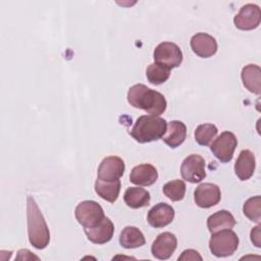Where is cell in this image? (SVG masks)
Listing matches in <instances>:
<instances>
[{
  "mask_svg": "<svg viewBox=\"0 0 261 261\" xmlns=\"http://www.w3.org/2000/svg\"><path fill=\"white\" fill-rule=\"evenodd\" d=\"M127 102L135 108L143 109L150 115L159 116L167 106L165 97L143 84H136L128 89Z\"/></svg>",
  "mask_w": 261,
  "mask_h": 261,
  "instance_id": "cell-1",
  "label": "cell"
},
{
  "mask_svg": "<svg viewBox=\"0 0 261 261\" xmlns=\"http://www.w3.org/2000/svg\"><path fill=\"white\" fill-rule=\"evenodd\" d=\"M27 218L31 245L39 250L46 248L50 242V231L41 210L31 196L27 198Z\"/></svg>",
  "mask_w": 261,
  "mask_h": 261,
  "instance_id": "cell-2",
  "label": "cell"
},
{
  "mask_svg": "<svg viewBox=\"0 0 261 261\" xmlns=\"http://www.w3.org/2000/svg\"><path fill=\"white\" fill-rule=\"evenodd\" d=\"M166 127L167 123L164 118L154 115H142L136 120L129 133L137 142L143 144L161 139L166 132Z\"/></svg>",
  "mask_w": 261,
  "mask_h": 261,
  "instance_id": "cell-3",
  "label": "cell"
},
{
  "mask_svg": "<svg viewBox=\"0 0 261 261\" xmlns=\"http://www.w3.org/2000/svg\"><path fill=\"white\" fill-rule=\"evenodd\" d=\"M239 247V237L231 229H222L213 232L209 240V249L216 257L232 255Z\"/></svg>",
  "mask_w": 261,
  "mask_h": 261,
  "instance_id": "cell-4",
  "label": "cell"
},
{
  "mask_svg": "<svg viewBox=\"0 0 261 261\" xmlns=\"http://www.w3.org/2000/svg\"><path fill=\"white\" fill-rule=\"evenodd\" d=\"M77 222L86 227H94L98 225L105 217L103 208L100 204L92 200H86L77 204L74 210Z\"/></svg>",
  "mask_w": 261,
  "mask_h": 261,
  "instance_id": "cell-5",
  "label": "cell"
},
{
  "mask_svg": "<svg viewBox=\"0 0 261 261\" xmlns=\"http://www.w3.org/2000/svg\"><path fill=\"white\" fill-rule=\"evenodd\" d=\"M237 146L238 140L234 134L231 132H223L210 145V150L220 162L226 163L232 159Z\"/></svg>",
  "mask_w": 261,
  "mask_h": 261,
  "instance_id": "cell-6",
  "label": "cell"
},
{
  "mask_svg": "<svg viewBox=\"0 0 261 261\" xmlns=\"http://www.w3.org/2000/svg\"><path fill=\"white\" fill-rule=\"evenodd\" d=\"M153 58L156 63L163 64L171 69L180 65L182 61V52L176 44L171 42H162L155 48Z\"/></svg>",
  "mask_w": 261,
  "mask_h": 261,
  "instance_id": "cell-7",
  "label": "cell"
},
{
  "mask_svg": "<svg viewBox=\"0 0 261 261\" xmlns=\"http://www.w3.org/2000/svg\"><path fill=\"white\" fill-rule=\"evenodd\" d=\"M180 174L189 182L202 181L206 177L204 158L198 154H191L186 157L180 166Z\"/></svg>",
  "mask_w": 261,
  "mask_h": 261,
  "instance_id": "cell-8",
  "label": "cell"
},
{
  "mask_svg": "<svg viewBox=\"0 0 261 261\" xmlns=\"http://www.w3.org/2000/svg\"><path fill=\"white\" fill-rule=\"evenodd\" d=\"M261 11L256 4H246L241 7L238 14L233 17V23L236 28L242 31H251L260 24Z\"/></svg>",
  "mask_w": 261,
  "mask_h": 261,
  "instance_id": "cell-9",
  "label": "cell"
},
{
  "mask_svg": "<svg viewBox=\"0 0 261 261\" xmlns=\"http://www.w3.org/2000/svg\"><path fill=\"white\" fill-rule=\"evenodd\" d=\"M125 169L123 160L118 156H108L105 157L97 171V178L105 181H112L119 179Z\"/></svg>",
  "mask_w": 261,
  "mask_h": 261,
  "instance_id": "cell-10",
  "label": "cell"
},
{
  "mask_svg": "<svg viewBox=\"0 0 261 261\" xmlns=\"http://www.w3.org/2000/svg\"><path fill=\"white\" fill-rule=\"evenodd\" d=\"M221 192L218 186L211 182L199 185L194 192V200L201 208H210L219 203Z\"/></svg>",
  "mask_w": 261,
  "mask_h": 261,
  "instance_id": "cell-11",
  "label": "cell"
},
{
  "mask_svg": "<svg viewBox=\"0 0 261 261\" xmlns=\"http://www.w3.org/2000/svg\"><path fill=\"white\" fill-rule=\"evenodd\" d=\"M177 246L175 234L169 231L162 232L157 236L152 244V255L159 260H166L174 253Z\"/></svg>",
  "mask_w": 261,
  "mask_h": 261,
  "instance_id": "cell-12",
  "label": "cell"
},
{
  "mask_svg": "<svg viewBox=\"0 0 261 261\" xmlns=\"http://www.w3.org/2000/svg\"><path fill=\"white\" fill-rule=\"evenodd\" d=\"M193 52L202 58L213 56L217 51V42L214 37L206 33H197L191 39Z\"/></svg>",
  "mask_w": 261,
  "mask_h": 261,
  "instance_id": "cell-13",
  "label": "cell"
},
{
  "mask_svg": "<svg viewBox=\"0 0 261 261\" xmlns=\"http://www.w3.org/2000/svg\"><path fill=\"white\" fill-rule=\"evenodd\" d=\"M174 218V209L167 203H158L153 206L147 215L148 223L155 227L160 228L168 225Z\"/></svg>",
  "mask_w": 261,
  "mask_h": 261,
  "instance_id": "cell-14",
  "label": "cell"
},
{
  "mask_svg": "<svg viewBox=\"0 0 261 261\" xmlns=\"http://www.w3.org/2000/svg\"><path fill=\"white\" fill-rule=\"evenodd\" d=\"M85 233L92 243L102 245L108 243L112 239L114 233V224L105 216L98 225L94 227H86Z\"/></svg>",
  "mask_w": 261,
  "mask_h": 261,
  "instance_id": "cell-15",
  "label": "cell"
},
{
  "mask_svg": "<svg viewBox=\"0 0 261 261\" xmlns=\"http://www.w3.org/2000/svg\"><path fill=\"white\" fill-rule=\"evenodd\" d=\"M158 178V172L157 169L149 163L145 164H140L135 166L129 174V180L130 182L138 185V186H143V187H148L153 185Z\"/></svg>",
  "mask_w": 261,
  "mask_h": 261,
  "instance_id": "cell-16",
  "label": "cell"
},
{
  "mask_svg": "<svg viewBox=\"0 0 261 261\" xmlns=\"http://www.w3.org/2000/svg\"><path fill=\"white\" fill-rule=\"evenodd\" d=\"M187 136V126L180 120H171L168 122L166 132L161 138L170 148H176L184 143Z\"/></svg>",
  "mask_w": 261,
  "mask_h": 261,
  "instance_id": "cell-17",
  "label": "cell"
},
{
  "mask_svg": "<svg viewBox=\"0 0 261 261\" xmlns=\"http://www.w3.org/2000/svg\"><path fill=\"white\" fill-rule=\"evenodd\" d=\"M255 165V155L250 150H243L234 163V172L241 180H247L253 175Z\"/></svg>",
  "mask_w": 261,
  "mask_h": 261,
  "instance_id": "cell-18",
  "label": "cell"
},
{
  "mask_svg": "<svg viewBox=\"0 0 261 261\" xmlns=\"http://www.w3.org/2000/svg\"><path fill=\"white\" fill-rule=\"evenodd\" d=\"M241 76L247 90L257 95L261 93V69L259 65L248 64L244 66Z\"/></svg>",
  "mask_w": 261,
  "mask_h": 261,
  "instance_id": "cell-19",
  "label": "cell"
},
{
  "mask_svg": "<svg viewBox=\"0 0 261 261\" xmlns=\"http://www.w3.org/2000/svg\"><path fill=\"white\" fill-rule=\"evenodd\" d=\"M234 225L236 219L227 210L217 211L207 219V227L211 233L222 229H231Z\"/></svg>",
  "mask_w": 261,
  "mask_h": 261,
  "instance_id": "cell-20",
  "label": "cell"
},
{
  "mask_svg": "<svg viewBox=\"0 0 261 261\" xmlns=\"http://www.w3.org/2000/svg\"><path fill=\"white\" fill-rule=\"evenodd\" d=\"M123 200L128 207L133 209H138L148 206L151 197L150 193L147 190L139 187H130L125 190Z\"/></svg>",
  "mask_w": 261,
  "mask_h": 261,
  "instance_id": "cell-21",
  "label": "cell"
},
{
  "mask_svg": "<svg viewBox=\"0 0 261 261\" xmlns=\"http://www.w3.org/2000/svg\"><path fill=\"white\" fill-rule=\"evenodd\" d=\"M120 180H112V181H105L99 178L96 179L95 182V191L103 200H106L110 203H113L117 200L119 192H120Z\"/></svg>",
  "mask_w": 261,
  "mask_h": 261,
  "instance_id": "cell-22",
  "label": "cell"
},
{
  "mask_svg": "<svg viewBox=\"0 0 261 261\" xmlns=\"http://www.w3.org/2000/svg\"><path fill=\"white\" fill-rule=\"evenodd\" d=\"M143 232L136 226H125L119 236V244L125 249H135L145 245Z\"/></svg>",
  "mask_w": 261,
  "mask_h": 261,
  "instance_id": "cell-23",
  "label": "cell"
},
{
  "mask_svg": "<svg viewBox=\"0 0 261 261\" xmlns=\"http://www.w3.org/2000/svg\"><path fill=\"white\" fill-rule=\"evenodd\" d=\"M169 75L170 68L160 63H151L146 69V76L153 85H161L165 83L169 79Z\"/></svg>",
  "mask_w": 261,
  "mask_h": 261,
  "instance_id": "cell-24",
  "label": "cell"
},
{
  "mask_svg": "<svg viewBox=\"0 0 261 261\" xmlns=\"http://www.w3.org/2000/svg\"><path fill=\"white\" fill-rule=\"evenodd\" d=\"M217 127L213 123H203L195 130V140L201 146H208L216 137Z\"/></svg>",
  "mask_w": 261,
  "mask_h": 261,
  "instance_id": "cell-25",
  "label": "cell"
},
{
  "mask_svg": "<svg viewBox=\"0 0 261 261\" xmlns=\"http://www.w3.org/2000/svg\"><path fill=\"white\" fill-rule=\"evenodd\" d=\"M163 194L171 201L177 202L184 199L186 194V184L181 179H174L163 186Z\"/></svg>",
  "mask_w": 261,
  "mask_h": 261,
  "instance_id": "cell-26",
  "label": "cell"
},
{
  "mask_svg": "<svg viewBox=\"0 0 261 261\" xmlns=\"http://www.w3.org/2000/svg\"><path fill=\"white\" fill-rule=\"evenodd\" d=\"M244 214L252 221L260 223L261 220V198L255 196L249 198L243 206Z\"/></svg>",
  "mask_w": 261,
  "mask_h": 261,
  "instance_id": "cell-27",
  "label": "cell"
},
{
  "mask_svg": "<svg viewBox=\"0 0 261 261\" xmlns=\"http://www.w3.org/2000/svg\"><path fill=\"white\" fill-rule=\"evenodd\" d=\"M187 261V260H199V261H202V257L201 255L199 254L198 251L196 250H193V249H188V250H185L181 255L178 257V261Z\"/></svg>",
  "mask_w": 261,
  "mask_h": 261,
  "instance_id": "cell-28",
  "label": "cell"
},
{
  "mask_svg": "<svg viewBox=\"0 0 261 261\" xmlns=\"http://www.w3.org/2000/svg\"><path fill=\"white\" fill-rule=\"evenodd\" d=\"M260 228H261V225L258 223V225L255 226V227H253L252 230H251V241H252V243H253L257 248H260V247H261Z\"/></svg>",
  "mask_w": 261,
  "mask_h": 261,
  "instance_id": "cell-29",
  "label": "cell"
}]
</instances>
